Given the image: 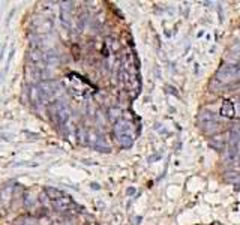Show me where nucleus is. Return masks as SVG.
<instances>
[{
  "mask_svg": "<svg viewBox=\"0 0 240 225\" xmlns=\"http://www.w3.org/2000/svg\"><path fill=\"white\" fill-rule=\"evenodd\" d=\"M50 114H51V119H53V122L57 125V126H63V125H66V122L69 119L68 107L62 101L51 102V105H50Z\"/></svg>",
  "mask_w": 240,
  "mask_h": 225,
  "instance_id": "nucleus-1",
  "label": "nucleus"
},
{
  "mask_svg": "<svg viewBox=\"0 0 240 225\" xmlns=\"http://www.w3.org/2000/svg\"><path fill=\"white\" fill-rule=\"evenodd\" d=\"M59 83L57 81H51V80H50V81H41L39 84H38V89H39L41 90V93L48 99V101H50V99H51L56 93H57V90H59Z\"/></svg>",
  "mask_w": 240,
  "mask_h": 225,
  "instance_id": "nucleus-2",
  "label": "nucleus"
},
{
  "mask_svg": "<svg viewBox=\"0 0 240 225\" xmlns=\"http://www.w3.org/2000/svg\"><path fill=\"white\" fill-rule=\"evenodd\" d=\"M45 192H47V195L50 197V200H53V203H56V201H60V200H63V198H66L68 195H65L62 191H59V189H54V188H47L45 189Z\"/></svg>",
  "mask_w": 240,
  "mask_h": 225,
  "instance_id": "nucleus-3",
  "label": "nucleus"
},
{
  "mask_svg": "<svg viewBox=\"0 0 240 225\" xmlns=\"http://www.w3.org/2000/svg\"><path fill=\"white\" fill-rule=\"evenodd\" d=\"M45 60H47V63H51V65H56L57 62H59V57L54 51H50L48 54H45Z\"/></svg>",
  "mask_w": 240,
  "mask_h": 225,
  "instance_id": "nucleus-4",
  "label": "nucleus"
}]
</instances>
